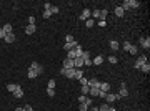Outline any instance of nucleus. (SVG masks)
<instances>
[{"mask_svg": "<svg viewBox=\"0 0 150 111\" xmlns=\"http://www.w3.org/2000/svg\"><path fill=\"white\" fill-rule=\"evenodd\" d=\"M3 40H5L7 43H13V42H15V33H13V32H12V33H7Z\"/></svg>", "mask_w": 150, "mask_h": 111, "instance_id": "f8f14e48", "label": "nucleus"}, {"mask_svg": "<svg viewBox=\"0 0 150 111\" xmlns=\"http://www.w3.org/2000/svg\"><path fill=\"white\" fill-rule=\"evenodd\" d=\"M74 51H75V56H77V58H82V55H84V48H82V45H77L74 48Z\"/></svg>", "mask_w": 150, "mask_h": 111, "instance_id": "6e6552de", "label": "nucleus"}, {"mask_svg": "<svg viewBox=\"0 0 150 111\" xmlns=\"http://www.w3.org/2000/svg\"><path fill=\"white\" fill-rule=\"evenodd\" d=\"M88 88H98V85H100V81H98V80H97V78H90V80H88Z\"/></svg>", "mask_w": 150, "mask_h": 111, "instance_id": "423d86ee", "label": "nucleus"}, {"mask_svg": "<svg viewBox=\"0 0 150 111\" xmlns=\"http://www.w3.org/2000/svg\"><path fill=\"white\" fill-rule=\"evenodd\" d=\"M47 88H50V90H55V81H54V80H48Z\"/></svg>", "mask_w": 150, "mask_h": 111, "instance_id": "c756f323", "label": "nucleus"}, {"mask_svg": "<svg viewBox=\"0 0 150 111\" xmlns=\"http://www.w3.org/2000/svg\"><path fill=\"white\" fill-rule=\"evenodd\" d=\"M84 65H85V66H92V58H88V60H84Z\"/></svg>", "mask_w": 150, "mask_h": 111, "instance_id": "4c0bfd02", "label": "nucleus"}, {"mask_svg": "<svg viewBox=\"0 0 150 111\" xmlns=\"http://www.w3.org/2000/svg\"><path fill=\"white\" fill-rule=\"evenodd\" d=\"M47 94L50 96V98H54V96H55V90H50V88H47Z\"/></svg>", "mask_w": 150, "mask_h": 111, "instance_id": "72a5a7b5", "label": "nucleus"}, {"mask_svg": "<svg viewBox=\"0 0 150 111\" xmlns=\"http://www.w3.org/2000/svg\"><path fill=\"white\" fill-rule=\"evenodd\" d=\"M108 61H110V63H117V56L110 55V56H108Z\"/></svg>", "mask_w": 150, "mask_h": 111, "instance_id": "e433bc0d", "label": "nucleus"}, {"mask_svg": "<svg viewBox=\"0 0 150 111\" xmlns=\"http://www.w3.org/2000/svg\"><path fill=\"white\" fill-rule=\"evenodd\" d=\"M102 63H103V56L102 55L95 56L94 60H92V65H102Z\"/></svg>", "mask_w": 150, "mask_h": 111, "instance_id": "2eb2a0df", "label": "nucleus"}, {"mask_svg": "<svg viewBox=\"0 0 150 111\" xmlns=\"http://www.w3.org/2000/svg\"><path fill=\"white\" fill-rule=\"evenodd\" d=\"M5 35H7V33L3 32V28H0V38H5Z\"/></svg>", "mask_w": 150, "mask_h": 111, "instance_id": "09e8293b", "label": "nucleus"}, {"mask_svg": "<svg viewBox=\"0 0 150 111\" xmlns=\"http://www.w3.org/2000/svg\"><path fill=\"white\" fill-rule=\"evenodd\" d=\"M123 13H125V12L122 10V7H120V5H117V7H115V15L122 18V17H123Z\"/></svg>", "mask_w": 150, "mask_h": 111, "instance_id": "a211bd4d", "label": "nucleus"}, {"mask_svg": "<svg viewBox=\"0 0 150 111\" xmlns=\"http://www.w3.org/2000/svg\"><path fill=\"white\" fill-rule=\"evenodd\" d=\"M120 7H122V10H123V12H125V10H130V5H129V0H125V2H123V3L120 5Z\"/></svg>", "mask_w": 150, "mask_h": 111, "instance_id": "bb28decb", "label": "nucleus"}, {"mask_svg": "<svg viewBox=\"0 0 150 111\" xmlns=\"http://www.w3.org/2000/svg\"><path fill=\"white\" fill-rule=\"evenodd\" d=\"M105 25H107V22H105V20H100V22H98V27H105Z\"/></svg>", "mask_w": 150, "mask_h": 111, "instance_id": "8fccbe9b", "label": "nucleus"}, {"mask_svg": "<svg viewBox=\"0 0 150 111\" xmlns=\"http://www.w3.org/2000/svg\"><path fill=\"white\" fill-rule=\"evenodd\" d=\"M88 94H90L92 98L98 96V88H90V90H88Z\"/></svg>", "mask_w": 150, "mask_h": 111, "instance_id": "4be33fe9", "label": "nucleus"}, {"mask_svg": "<svg viewBox=\"0 0 150 111\" xmlns=\"http://www.w3.org/2000/svg\"><path fill=\"white\" fill-rule=\"evenodd\" d=\"M23 96V90H22V86H19L15 91H13V98H22Z\"/></svg>", "mask_w": 150, "mask_h": 111, "instance_id": "f3484780", "label": "nucleus"}, {"mask_svg": "<svg viewBox=\"0 0 150 111\" xmlns=\"http://www.w3.org/2000/svg\"><path fill=\"white\" fill-rule=\"evenodd\" d=\"M62 68L72 70V68H74V60H68V58H65V60H64V66H62Z\"/></svg>", "mask_w": 150, "mask_h": 111, "instance_id": "1a4fd4ad", "label": "nucleus"}, {"mask_svg": "<svg viewBox=\"0 0 150 111\" xmlns=\"http://www.w3.org/2000/svg\"><path fill=\"white\" fill-rule=\"evenodd\" d=\"M105 100H107V103H113L115 100H118V96H117V94H113V93H107Z\"/></svg>", "mask_w": 150, "mask_h": 111, "instance_id": "9d476101", "label": "nucleus"}, {"mask_svg": "<svg viewBox=\"0 0 150 111\" xmlns=\"http://www.w3.org/2000/svg\"><path fill=\"white\" fill-rule=\"evenodd\" d=\"M107 110H108V104H107V103H105V104H102V106L98 108V111H107Z\"/></svg>", "mask_w": 150, "mask_h": 111, "instance_id": "ea45409f", "label": "nucleus"}, {"mask_svg": "<svg viewBox=\"0 0 150 111\" xmlns=\"http://www.w3.org/2000/svg\"><path fill=\"white\" fill-rule=\"evenodd\" d=\"M143 63H147V56L145 55H140L137 60H135V63H133V66L137 68V70H140V66L143 65Z\"/></svg>", "mask_w": 150, "mask_h": 111, "instance_id": "f257e3e1", "label": "nucleus"}, {"mask_svg": "<svg viewBox=\"0 0 150 111\" xmlns=\"http://www.w3.org/2000/svg\"><path fill=\"white\" fill-rule=\"evenodd\" d=\"M43 9H45V12H50V9H52V3L45 2V3H43Z\"/></svg>", "mask_w": 150, "mask_h": 111, "instance_id": "473e14b6", "label": "nucleus"}, {"mask_svg": "<svg viewBox=\"0 0 150 111\" xmlns=\"http://www.w3.org/2000/svg\"><path fill=\"white\" fill-rule=\"evenodd\" d=\"M27 76L30 78V80H33V78H37V71H35V70H32V68H28Z\"/></svg>", "mask_w": 150, "mask_h": 111, "instance_id": "6ab92c4d", "label": "nucleus"}, {"mask_svg": "<svg viewBox=\"0 0 150 111\" xmlns=\"http://www.w3.org/2000/svg\"><path fill=\"white\" fill-rule=\"evenodd\" d=\"M77 68H72V70H67V68H62L60 70V73L64 75V76H67V78H70V80H74V73Z\"/></svg>", "mask_w": 150, "mask_h": 111, "instance_id": "f03ea898", "label": "nucleus"}, {"mask_svg": "<svg viewBox=\"0 0 150 111\" xmlns=\"http://www.w3.org/2000/svg\"><path fill=\"white\" fill-rule=\"evenodd\" d=\"M140 71H143V73H149V71H150V63H149V61L143 63V65L140 66Z\"/></svg>", "mask_w": 150, "mask_h": 111, "instance_id": "412c9836", "label": "nucleus"}, {"mask_svg": "<svg viewBox=\"0 0 150 111\" xmlns=\"http://www.w3.org/2000/svg\"><path fill=\"white\" fill-rule=\"evenodd\" d=\"M30 68H32V70H35V71H37V75H42V73H43V66L40 65V63H37V61H33V63L30 65Z\"/></svg>", "mask_w": 150, "mask_h": 111, "instance_id": "20e7f679", "label": "nucleus"}, {"mask_svg": "<svg viewBox=\"0 0 150 111\" xmlns=\"http://www.w3.org/2000/svg\"><path fill=\"white\" fill-rule=\"evenodd\" d=\"M90 13H92V10H88V9H84V12L80 13V20H82V22H87V20L90 18Z\"/></svg>", "mask_w": 150, "mask_h": 111, "instance_id": "39448f33", "label": "nucleus"}, {"mask_svg": "<svg viewBox=\"0 0 150 111\" xmlns=\"http://www.w3.org/2000/svg\"><path fill=\"white\" fill-rule=\"evenodd\" d=\"M98 96H100V98H105V96H107V93H105V91H100V90H98Z\"/></svg>", "mask_w": 150, "mask_h": 111, "instance_id": "49530a36", "label": "nucleus"}, {"mask_svg": "<svg viewBox=\"0 0 150 111\" xmlns=\"http://www.w3.org/2000/svg\"><path fill=\"white\" fill-rule=\"evenodd\" d=\"M98 90H100V91L108 93V91H110V85H108V83H102V81H100V85H98Z\"/></svg>", "mask_w": 150, "mask_h": 111, "instance_id": "ddd939ff", "label": "nucleus"}, {"mask_svg": "<svg viewBox=\"0 0 150 111\" xmlns=\"http://www.w3.org/2000/svg\"><path fill=\"white\" fill-rule=\"evenodd\" d=\"M58 12H60V9H58V7H54V5H52V9H50V13L54 15V13H58Z\"/></svg>", "mask_w": 150, "mask_h": 111, "instance_id": "f704fd0d", "label": "nucleus"}, {"mask_svg": "<svg viewBox=\"0 0 150 111\" xmlns=\"http://www.w3.org/2000/svg\"><path fill=\"white\" fill-rule=\"evenodd\" d=\"M15 111H23V108H17V110H15Z\"/></svg>", "mask_w": 150, "mask_h": 111, "instance_id": "603ef678", "label": "nucleus"}, {"mask_svg": "<svg viewBox=\"0 0 150 111\" xmlns=\"http://www.w3.org/2000/svg\"><path fill=\"white\" fill-rule=\"evenodd\" d=\"M117 96H118V98H125V96H129V90H127L125 83H120V91H118Z\"/></svg>", "mask_w": 150, "mask_h": 111, "instance_id": "7ed1b4c3", "label": "nucleus"}, {"mask_svg": "<svg viewBox=\"0 0 150 111\" xmlns=\"http://www.w3.org/2000/svg\"><path fill=\"white\" fill-rule=\"evenodd\" d=\"M87 110H88V106L85 103H80V111H87Z\"/></svg>", "mask_w": 150, "mask_h": 111, "instance_id": "58836bf2", "label": "nucleus"}, {"mask_svg": "<svg viewBox=\"0 0 150 111\" xmlns=\"http://www.w3.org/2000/svg\"><path fill=\"white\" fill-rule=\"evenodd\" d=\"M122 46H123V50H125V51H129V48L132 46V43H130V42H123Z\"/></svg>", "mask_w": 150, "mask_h": 111, "instance_id": "7c9ffc66", "label": "nucleus"}, {"mask_svg": "<svg viewBox=\"0 0 150 111\" xmlns=\"http://www.w3.org/2000/svg\"><path fill=\"white\" fill-rule=\"evenodd\" d=\"M77 45H78V43H77V42L74 40L72 43H65V45H64V50H65V51H70V50H74Z\"/></svg>", "mask_w": 150, "mask_h": 111, "instance_id": "9b49d317", "label": "nucleus"}, {"mask_svg": "<svg viewBox=\"0 0 150 111\" xmlns=\"http://www.w3.org/2000/svg\"><path fill=\"white\" fill-rule=\"evenodd\" d=\"M129 5H130V9H137L140 5V2L139 0H129Z\"/></svg>", "mask_w": 150, "mask_h": 111, "instance_id": "5701e85b", "label": "nucleus"}, {"mask_svg": "<svg viewBox=\"0 0 150 111\" xmlns=\"http://www.w3.org/2000/svg\"><path fill=\"white\" fill-rule=\"evenodd\" d=\"M140 45L143 46V48H147V50H149V48H150V38L149 37H147V38L140 37Z\"/></svg>", "mask_w": 150, "mask_h": 111, "instance_id": "0eeeda50", "label": "nucleus"}, {"mask_svg": "<svg viewBox=\"0 0 150 111\" xmlns=\"http://www.w3.org/2000/svg\"><path fill=\"white\" fill-rule=\"evenodd\" d=\"M85 27H87V28H92V27H94V20L88 18L87 22H85Z\"/></svg>", "mask_w": 150, "mask_h": 111, "instance_id": "2f4dec72", "label": "nucleus"}, {"mask_svg": "<svg viewBox=\"0 0 150 111\" xmlns=\"http://www.w3.org/2000/svg\"><path fill=\"white\" fill-rule=\"evenodd\" d=\"M82 58H84V60H88V58H90V53H88V51H84Z\"/></svg>", "mask_w": 150, "mask_h": 111, "instance_id": "37998d69", "label": "nucleus"}, {"mask_svg": "<svg viewBox=\"0 0 150 111\" xmlns=\"http://www.w3.org/2000/svg\"><path fill=\"white\" fill-rule=\"evenodd\" d=\"M88 90H90V88H88V85H84V86H82V94L87 96V94H88Z\"/></svg>", "mask_w": 150, "mask_h": 111, "instance_id": "c85d7f7f", "label": "nucleus"}, {"mask_svg": "<svg viewBox=\"0 0 150 111\" xmlns=\"http://www.w3.org/2000/svg\"><path fill=\"white\" fill-rule=\"evenodd\" d=\"M2 28H3V32H5V33H12V30H13V27H12L10 23H5Z\"/></svg>", "mask_w": 150, "mask_h": 111, "instance_id": "b1692460", "label": "nucleus"}, {"mask_svg": "<svg viewBox=\"0 0 150 111\" xmlns=\"http://www.w3.org/2000/svg\"><path fill=\"white\" fill-rule=\"evenodd\" d=\"M50 17H52L50 12H43V18H50Z\"/></svg>", "mask_w": 150, "mask_h": 111, "instance_id": "a18cd8bd", "label": "nucleus"}, {"mask_svg": "<svg viewBox=\"0 0 150 111\" xmlns=\"http://www.w3.org/2000/svg\"><path fill=\"white\" fill-rule=\"evenodd\" d=\"M108 45H110V48L115 50V51H117V50H120V43H118L117 40H110V43H108Z\"/></svg>", "mask_w": 150, "mask_h": 111, "instance_id": "4468645a", "label": "nucleus"}, {"mask_svg": "<svg viewBox=\"0 0 150 111\" xmlns=\"http://www.w3.org/2000/svg\"><path fill=\"white\" fill-rule=\"evenodd\" d=\"M23 111H33V108H32L30 104H25V106H23Z\"/></svg>", "mask_w": 150, "mask_h": 111, "instance_id": "c03bdc74", "label": "nucleus"}, {"mask_svg": "<svg viewBox=\"0 0 150 111\" xmlns=\"http://www.w3.org/2000/svg\"><path fill=\"white\" fill-rule=\"evenodd\" d=\"M19 86H20V85H13V83H9V85H7V90L13 93V91H15V90H17V88H19Z\"/></svg>", "mask_w": 150, "mask_h": 111, "instance_id": "393cba45", "label": "nucleus"}, {"mask_svg": "<svg viewBox=\"0 0 150 111\" xmlns=\"http://www.w3.org/2000/svg\"><path fill=\"white\" fill-rule=\"evenodd\" d=\"M92 98H88V96H87V98H85V104H87V106H88V108H90V106H92Z\"/></svg>", "mask_w": 150, "mask_h": 111, "instance_id": "c9c22d12", "label": "nucleus"}, {"mask_svg": "<svg viewBox=\"0 0 150 111\" xmlns=\"http://www.w3.org/2000/svg\"><path fill=\"white\" fill-rule=\"evenodd\" d=\"M87 83H88V80H87V78H84V76H82V78H80V85L84 86V85H87Z\"/></svg>", "mask_w": 150, "mask_h": 111, "instance_id": "79ce46f5", "label": "nucleus"}, {"mask_svg": "<svg viewBox=\"0 0 150 111\" xmlns=\"http://www.w3.org/2000/svg\"><path fill=\"white\" fill-rule=\"evenodd\" d=\"M28 25H35V17H28Z\"/></svg>", "mask_w": 150, "mask_h": 111, "instance_id": "a19ab883", "label": "nucleus"}, {"mask_svg": "<svg viewBox=\"0 0 150 111\" xmlns=\"http://www.w3.org/2000/svg\"><path fill=\"white\" fill-rule=\"evenodd\" d=\"M107 111H117V110H115V108H112V106H108V110H107Z\"/></svg>", "mask_w": 150, "mask_h": 111, "instance_id": "3c124183", "label": "nucleus"}, {"mask_svg": "<svg viewBox=\"0 0 150 111\" xmlns=\"http://www.w3.org/2000/svg\"><path fill=\"white\" fill-rule=\"evenodd\" d=\"M84 76V71H82V68L80 70H75V73H74V80H80Z\"/></svg>", "mask_w": 150, "mask_h": 111, "instance_id": "aec40b11", "label": "nucleus"}, {"mask_svg": "<svg viewBox=\"0 0 150 111\" xmlns=\"http://www.w3.org/2000/svg\"><path fill=\"white\" fill-rule=\"evenodd\" d=\"M129 51H130L132 55H137V53H139V48H137V46H135V45H132L130 48H129Z\"/></svg>", "mask_w": 150, "mask_h": 111, "instance_id": "a878e982", "label": "nucleus"}, {"mask_svg": "<svg viewBox=\"0 0 150 111\" xmlns=\"http://www.w3.org/2000/svg\"><path fill=\"white\" fill-rule=\"evenodd\" d=\"M35 30H37V27H35V25H27V28H25V33H27V35H32V33H35Z\"/></svg>", "mask_w": 150, "mask_h": 111, "instance_id": "dca6fc26", "label": "nucleus"}, {"mask_svg": "<svg viewBox=\"0 0 150 111\" xmlns=\"http://www.w3.org/2000/svg\"><path fill=\"white\" fill-rule=\"evenodd\" d=\"M107 13H108L107 10H100V15H98V18H100V20H105V18H107Z\"/></svg>", "mask_w": 150, "mask_h": 111, "instance_id": "cd10ccee", "label": "nucleus"}, {"mask_svg": "<svg viewBox=\"0 0 150 111\" xmlns=\"http://www.w3.org/2000/svg\"><path fill=\"white\" fill-rule=\"evenodd\" d=\"M85 98H87V96H84V94H80V98H78V103H85Z\"/></svg>", "mask_w": 150, "mask_h": 111, "instance_id": "de8ad7c7", "label": "nucleus"}]
</instances>
